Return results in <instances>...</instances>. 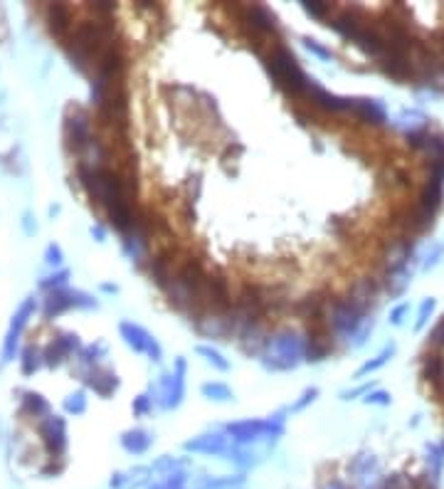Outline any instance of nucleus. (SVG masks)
Instances as JSON below:
<instances>
[{
    "mask_svg": "<svg viewBox=\"0 0 444 489\" xmlns=\"http://www.w3.org/2000/svg\"><path fill=\"white\" fill-rule=\"evenodd\" d=\"M264 366L271 371H289L301 359H306V336L296 331H279L269 336L264 348Z\"/></svg>",
    "mask_w": 444,
    "mask_h": 489,
    "instance_id": "f257e3e1",
    "label": "nucleus"
},
{
    "mask_svg": "<svg viewBox=\"0 0 444 489\" xmlns=\"http://www.w3.org/2000/svg\"><path fill=\"white\" fill-rule=\"evenodd\" d=\"M92 139V119H89L86 109H82L79 104H69L64 109V141H67V149L82 156Z\"/></svg>",
    "mask_w": 444,
    "mask_h": 489,
    "instance_id": "f03ea898",
    "label": "nucleus"
},
{
    "mask_svg": "<svg viewBox=\"0 0 444 489\" xmlns=\"http://www.w3.org/2000/svg\"><path fill=\"white\" fill-rule=\"evenodd\" d=\"M69 309H97V299L89 297L86 291L79 289H57V291H47L42 304V314L45 319H52V316H60Z\"/></svg>",
    "mask_w": 444,
    "mask_h": 489,
    "instance_id": "7ed1b4c3",
    "label": "nucleus"
},
{
    "mask_svg": "<svg viewBox=\"0 0 444 489\" xmlns=\"http://www.w3.org/2000/svg\"><path fill=\"white\" fill-rule=\"evenodd\" d=\"M37 433L42 438V445L47 450L49 460H62L67 452V422L60 415H47L37 422Z\"/></svg>",
    "mask_w": 444,
    "mask_h": 489,
    "instance_id": "20e7f679",
    "label": "nucleus"
},
{
    "mask_svg": "<svg viewBox=\"0 0 444 489\" xmlns=\"http://www.w3.org/2000/svg\"><path fill=\"white\" fill-rule=\"evenodd\" d=\"M37 311V302L35 297H27L23 304H20V309L12 314V322H10V329H8L5 334V341H3V363H10L15 359V351H18V341H20V334H23V329L30 324V316Z\"/></svg>",
    "mask_w": 444,
    "mask_h": 489,
    "instance_id": "39448f33",
    "label": "nucleus"
},
{
    "mask_svg": "<svg viewBox=\"0 0 444 489\" xmlns=\"http://www.w3.org/2000/svg\"><path fill=\"white\" fill-rule=\"evenodd\" d=\"M156 396H158L156 401L160 403V408H178L183 401V371L160 376L158 385H156Z\"/></svg>",
    "mask_w": 444,
    "mask_h": 489,
    "instance_id": "423d86ee",
    "label": "nucleus"
},
{
    "mask_svg": "<svg viewBox=\"0 0 444 489\" xmlns=\"http://www.w3.org/2000/svg\"><path fill=\"white\" fill-rule=\"evenodd\" d=\"M45 18H47L49 32H52L60 43H67V38L72 35V23H74L72 8L64 5V3H52V5H47V10H45Z\"/></svg>",
    "mask_w": 444,
    "mask_h": 489,
    "instance_id": "0eeeda50",
    "label": "nucleus"
},
{
    "mask_svg": "<svg viewBox=\"0 0 444 489\" xmlns=\"http://www.w3.org/2000/svg\"><path fill=\"white\" fill-rule=\"evenodd\" d=\"M84 383L94 388V393H99L101 398H109L119 388V376L106 366H89L84 371Z\"/></svg>",
    "mask_w": 444,
    "mask_h": 489,
    "instance_id": "6e6552de",
    "label": "nucleus"
},
{
    "mask_svg": "<svg viewBox=\"0 0 444 489\" xmlns=\"http://www.w3.org/2000/svg\"><path fill=\"white\" fill-rule=\"evenodd\" d=\"M185 450L197 452V455H222V452H227V438L222 433H205L200 438L188 440Z\"/></svg>",
    "mask_w": 444,
    "mask_h": 489,
    "instance_id": "1a4fd4ad",
    "label": "nucleus"
},
{
    "mask_svg": "<svg viewBox=\"0 0 444 489\" xmlns=\"http://www.w3.org/2000/svg\"><path fill=\"white\" fill-rule=\"evenodd\" d=\"M351 114L358 119V121H365V124H382L388 114H385V106L378 99H353Z\"/></svg>",
    "mask_w": 444,
    "mask_h": 489,
    "instance_id": "9d476101",
    "label": "nucleus"
},
{
    "mask_svg": "<svg viewBox=\"0 0 444 489\" xmlns=\"http://www.w3.org/2000/svg\"><path fill=\"white\" fill-rule=\"evenodd\" d=\"M119 331H121L126 346H131L138 353H146L148 346L153 344V339H151V334H148L146 329L138 326V324H134V322H121L119 324Z\"/></svg>",
    "mask_w": 444,
    "mask_h": 489,
    "instance_id": "9b49d317",
    "label": "nucleus"
},
{
    "mask_svg": "<svg viewBox=\"0 0 444 489\" xmlns=\"http://www.w3.org/2000/svg\"><path fill=\"white\" fill-rule=\"evenodd\" d=\"M427 383L434 388V393H444V356L442 353H432L425 359V368H422Z\"/></svg>",
    "mask_w": 444,
    "mask_h": 489,
    "instance_id": "f8f14e48",
    "label": "nucleus"
},
{
    "mask_svg": "<svg viewBox=\"0 0 444 489\" xmlns=\"http://www.w3.org/2000/svg\"><path fill=\"white\" fill-rule=\"evenodd\" d=\"M442 198H444V186L427 180L425 191H422V195H419V200H417V208L419 211H425L427 215L434 217L439 208H442Z\"/></svg>",
    "mask_w": 444,
    "mask_h": 489,
    "instance_id": "ddd939ff",
    "label": "nucleus"
},
{
    "mask_svg": "<svg viewBox=\"0 0 444 489\" xmlns=\"http://www.w3.org/2000/svg\"><path fill=\"white\" fill-rule=\"evenodd\" d=\"M151 442H153L151 433H146V430H141V427L126 430V433L121 435V447L126 452H131V455H143V452L151 447Z\"/></svg>",
    "mask_w": 444,
    "mask_h": 489,
    "instance_id": "4468645a",
    "label": "nucleus"
},
{
    "mask_svg": "<svg viewBox=\"0 0 444 489\" xmlns=\"http://www.w3.org/2000/svg\"><path fill=\"white\" fill-rule=\"evenodd\" d=\"M23 413H30L35 415V418H40V415H45L47 418L49 415V403L45 401L40 393H32V390H25L23 393Z\"/></svg>",
    "mask_w": 444,
    "mask_h": 489,
    "instance_id": "2eb2a0df",
    "label": "nucleus"
},
{
    "mask_svg": "<svg viewBox=\"0 0 444 489\" xmlns=\"http://www.w3.org/2000/svg\"><path fill=\"white\" fill-rule=\"evenodd\" d=\"M42 363H45L42 351H40L37 346H27L23 351V359H20V371H23L25 376H32Z\"/></svg>",
    "mask_w": 444,
    "mask_h": 489,
    "instance_id": "dca6fc26",
    "label": "nucleus"
},
{
    "mask_svg": "<svg viewBox=\"0 0 444 489\" xmlns=\"http://www.w3.org/2000/svg\"><path fill=\"white\" fill-rule=\"evenodd\" d=\"M106 356V344L104 341H97V344H89V346H82L79 351V361L84 366H99V359Z\"/></svg>",
    "mask_w": 444,
    "mask_h": 489,
    "instance_id": "f3484780",
    "label": "nucleus"
},
{
    "mask_svg": "<svg viewBox=\"0 0 444 489\" xmlns=\"http://www.w3.org/2000/svg\"><path fill=\"white\" fill-rule=\"evenodd\" d=\"M52 344H55V348L62 353V356H64V359L72 356L74 351H82V341H79V336L77 334H60L55 341H52Z\"/></svg>",
    "mask_w": 444,
    "mask_h": 489,
    "instance_id": "a211bd4d",
    "label": "nucleus"
},
{
    "mask_svg": "<svg viewBox=\"0 0 444 489\" xmlns=\"http://www.w3.org/2000/svg\"><path fill=\"white\" fill-rule=\"evenodd\" d=\"M69 282V270H57L55 274H49V277H42L40 279V289L45 291H57V289H64Z\"/></svg>",
    "mask_w": 444,
    "mask_h": 489,
    "instance_id": "6ab92c4d",
    "label": "nucleus"
},
{
    "mask_svg": "<svg viewBox=\"0 0 444 489\" xmlns=\"http://www.w3.org/2000/svg\"><path fill=\"white\" fill-rule=\"evenodd\" d=\"M393 353H395V346H393V344H390V346H385L380 353H378L375 359H373V361H368V363H365L363 368H358L356 378L365 376V373H373V371H378V368H380V366H385V363H388V359H390V356H393Z\"/></svg>",
    "mask_w": 444,
    "mask_h": 489,
    "instance_id": "aec40b11",
    "label": "nucleus"
},
{
    "mask_svg": "<svg viewBox=\"0 0 444 489\" xmlns=\"http://www.w3.org/2000/svg\"><path fill=\"white\" fill-rule=\"evenodd\" d=\"M203 396L210 398V401L225 403V401H230V398H232V390H230L225 383H205L203 385Z\"/></svg>",
    "mask_w": 444,
    "mask_h": 489,
    "instance_id": "412c9836",
    "label": "nucleus"
},
{
    "mask_svg": "<svg viewBox=\"0 0 444 489\" xmlns=\"http://www.w3.org/2000/svg\"><path fill=\"white\" fill-rule=\"evenodd\" d=\"M425 151L430 161H444V134H430Z\"/></svg>",
    "mask_w": 444,
    "mask_h": 489,
    "instance_id": "4be33fe9",
    "label": "nucleus"
},
{
    "mask_svg": "<svg viewBox=\"0 0 444 489\" xmlns=\"http://www.w3.org/2000/svg\"><path fill=\"white\" fill-rule=\"evenodd\" d=\"M197 353H200V356H205V361H208L210 366H215L217 371H227V368H230V363L225 361V356H222L220 351H215V348L197 346Z\"/></svg>",
    "mask_w": 444,
    "mask_h": 489,
    "instance_id": "5701e85b",
    "label": "nucleus"
},
{
    "mask_svg": "<svg viewBox=\"0 0 444 489\" xmlns=\"http://www.w3.org/2000/svg\"><path fill=\"white\" fill-rule=\"evenodd\" d=\"M64 410L69 415H82L86 410V398H84V390H77L72 396L64 398Z\"/></svg>",
    "mask_w": 444,
    "mask_h": 489,
    "instance_id": "b1692460",
    "label": "nucleus"
},
{
    "mask_svg": "<svg viewBox=\"0 0 444 489\" xmlns=\"http://www.w3.org/2000/svg\"><path fill=\"white\" fill-rule=\"evenodd\" d=\"M62 262H64V252H62V248L57 245V242H49L47 248H45V265L62 267Z\"/></svg>",
    "mask_w": 444,
    "mask_h": 489,
    "instance_id": "393cba45",
    "label": "nucleus"
},
{
    "mask_svg": "<svg viewBox=\"0 0 444 489\" xmlns=\"http://www.w3.org/2000/svg\"><path fill=\"white\" fill-rule=\"evenodd\" d=\"M304 47H306L308 52H314V55H319L321 60H333V52L328 50V47H323V45H321L319 40L304 38Z\"/></svg>",
    "mask_w": 444,
    "mask_h": 489,
    "instance_id": "a878e982",
    "label": "nucleus"
},
{
    "mask_svg": "<svg viewBox=\"0 0 444 489\" xmlns=\"http://www.w3.org/2000/svg\"><path fill=\"white\" fill-rule=\"evenodd\" d=\"M304 10H306L311 18H319V20H323L326 15H331V10L333 8L331 5H326V3H304Z\"/></svg>",
    "mask_w": 444,
    "mask_h": 489,
    "instance_id": "bb28decb",
    "label": "nucleus"
},
{
    "mask_svg": "<svg viewBox=\"0 0 444 489\" xmlns=\"http://www.w3.org/2000/svg\"><path fill=\"white\" fill-rule=\"evenodd\" d=\"M434 307H437V302L434 299H425L422 302V307H419V316H417V324H415V329H422L427 324V319L432 316V311H434Z\"/></svg>",
    "mask_w": 444,
    "mask_h": 489,
    "instance_id": "cd10ccee",
    "label": "nucleus"
},
{
    "mask_svg": "<svg viewBox=\"0 0 444 489\" xmlns=\"http://www.w3.org/2000/svg\"><path fill=\"white\" fill-rule=\"evenodd\" d=\"M153 398H148V396H138L134 401V413L136 415H146V413H151V408H153Z\"/></svg>",
    "mask_w": 444,
    "mask_h": 489,
    "instance_id": "c85d7f7f",
    "label": "nucleus"
},
{
    "mask_svg": "<svg viewBox=\"0 0 444 489\" xmlns=\"http://www.w3.org/2000/svg\"><path fill=\"white\" fill-rule=\"evenodd\" d=\"M365 403H368V405H390V393H385V390H375V393H368Z\"/></svg>",
    "mask_w": 444,
    "mask_h": 489,
    "instance_id": "c756f323",
    "label": "nucleus"
},
{
    "mask_svg": "<svg viewBox=\"0 0 444 489\" xmlns=\"http://www.w3.org/2000/svg\"><path fill=\"white\" fill-rule=\"evenodd\" d=\"M407 311H410V304H400V307H395L393 311H390V322L395 324V326H400L402 322H405V316H407Z\"/></svg>",
    "mask_w": 444,
    "mask_h": 489,
    "instance_id": "7c9ffc66",
    "label": "nucleus"
},
{
    "mask_svg": "<svg viewBox=\"0 0 444 489\" xmlns=\"http://www.w3.org/2000/svg\"><path fill=\"white\" fill-rule=\"evenodd\" d=\"M23 232L27 237H32L37 232V223H35V217H32V213L30 211H25L23 213Z\"/></svg>",
    "mask_w": 444,
    "mask_h": 489,
    "instance_id": "2f4dec72",
    "label": "nucleus"
},
{
    "mask_svg": "<svg viewBox=\"0 0 444 489\" xmlns=\"http://www.w3.org/2000/svg\"><path fill=\"white\" fill-rule=\"evenodd\" d=\"M316 396H319V390H316V388L306 390V393H304V396H301V401L294 403V405H291V410H301L304 405H308V403H314V398H316Z\"/></svg>",
    "mask_w": 444,
    "mask_h": 489,
    "instance_id": "473e14b6",
    "label": "nucleus"
},
{
    "mask_svg": "<svg viewBox=\"0 0 444 489\" xmlns=\"http://www.w3.org/2000/svg\"><path fill=\"white\" fill-rule=\"evenodd\" d=\"M432 344H437V346H444V319L434 326L432 331Z\"/></svg>",
    "mask_w": 444,
    "mask_h": 489,
    "instance_id": "72a5a7b5",
    "label": "nucleus"
},
{
    "mask_svg": "<svg viewBox=\"0 0 444 489\" xmlns=\"http://www.w3.org/2000/svg\"><path fill=\"white\" fill-rule=\"evenodd\" d=\"M89 232H92V237L97 242H104L106 240V230L101 228V225H92V228H89Z\"/></svg>",
    "mask_w": 444,
    "mask_h": 489,
    "instance_id": "f704fd0d",
    "label": "nucleus"
},
{
    "mask_svg": "<svg viewBox=\"0 0 444 489\" xmlns=\"http://www.w3.org/2000/svg\"><path fill=\"white\" fill-rule=\"evenodd\" d=\"M365 390H370V385H360V388H356V390H345V393H343V401H351V398L360 396V393H365Z\"/></svg>",
    "mask_w": 444,
    "mask_h": 489,
    "instance_id": "c9c22d12",
    "label": "nucleus"
},
{
    "mask_svg": "<svg viewBox=\"0 0 444 489\" xmlns=\"http://www.w3.org/2000/svg\"><path fill=\"white\" fill-rule=\"evenodd\" d=\"M101 289H104V291H114V294H116V285H104V287H101Z\"/></svg>",
    "mask_w": 444,
    "mask_h": 489,
    "instance_id": "e433bc0d",
    "label": "nucleus"
},
{
    "mask_svg": "<svg viewBox=\"0 0 444 489\" xmlns=\"http://www.w3.org/2000/svg\"><path fill=\"white\" fill-rule=\"evenodd\" d=\"M434 38H437V40H442V47H444V30H439L437 35H434Z\"/></svg>",
    "mask_w": 444,
    "mask_h": 489,
    "instance_id": "4c0bfd02",
    "label": "nucleus"
}]
</instances>
